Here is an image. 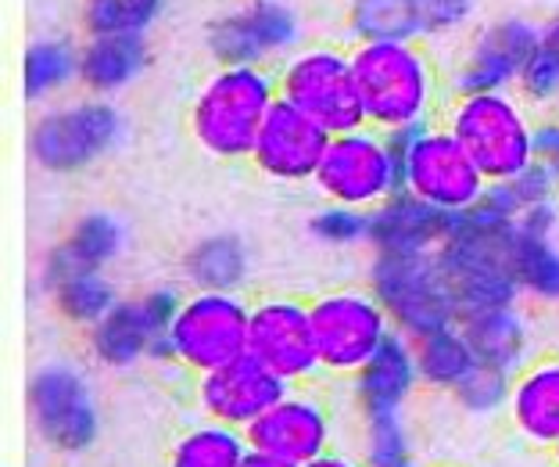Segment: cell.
<instances>
[{
    "instance_id": "20",
    "label": "cell",
    "mask_w": 559,
    "mask_h": 467,
    "mask_svg": "<svg viewBox=\"0 0 559 467\" xmlns=\"http://www.w3.org/2000/svg\"><path fill=\"white\" fill-rule=\"evenodd\" d=\"M419 385L416 371V346L409 335L395 331L384 342V349L366 363V367L348 377L352 407L359 418H373V413H405L413 402Z\"/></svg>"
},
{
    "instance_id": "26",
    "label": "cell",
    "mask_w": 559,
    "mask_h": 467,
    "mask_svg": "<svg viewBox=\"0 0 559 467\" xmlns=\"http://www.w3.org/2000/svg\"><path fill=\"white\" fill-rule=\"evenodd\" d=\"M413 346H416L419 385L441 396H452L480 363L460 324L441 327V331H430L424 338H413Z\"/></svg>"
},
{
    "instance_id": "10",
    "label": "cell",
    "mask_w": 559,
    "mask_h": 467,
    "mask_svg": "<svg viewBox=\"0 0 559 467\" xmlns=\"http://www.w3.org/2000/svg\"><path fill=\"white\" fill-rule=\"evenodd\" d=\"M402 191L419 198L424 206L441 212H466L474 209L488 191L485 173L466 155V148L444 130L441 122L409 130L402 162Z\"/></svg>"
},
{
    "instance_id": "33",
    "label": "cell",
    "mask_w": 559,
    "mask_h": 467,
    "mask_svg": "<svg viewBox=\"0 0 559 467\" xmlns=\"http://www.w3.org/2000/svg\"><path fill=\"white\" fill-rule=\"evenodd\" d=\"M248 256L234 237H212L201 242L187 259V273L194 288H223V292H237V284L245 281Z\"/></svg>"
},
{
    "instance_id": "1",
    "label": "cell",
    "mask_w": 559,
    "mask_h": 467,
    "mask_svg": "<svg viewBox=\"0 0 559 467\" xmlns=\"http://www.w3.org/2000/svg\"><path fill=\"white\" fill-rule=\"evenodd\" d=\"M366 126L380 133L419 130L444 108V80L435 55L413 40H377L352 47Z\"/></svg>"
},
{
    "instance_id": "42",
    "label": "cell",
    "mask_w": 559,
    "mask_h": 467,
    "mask_svg": "<svg viewBox=\"0 0 559 467\" xmlns=\"http://www.w3.org/2000/svg\"><path fill=\"white\" fill-rule=\"evenodd\" d=\"M552 112H556V116H559V105H556V108H552Z\"/></svg>"
},
{
    "instance_id": "3",
    "label": "cell",
    "mask_w": 559,
    "mask_h": 467,
    "mask_svg": "<svg viewBox=\"0 0 559 467\" xmlns=\"http://www.w3.org/2000/svg\"><path fill=\"white\" fill-rule=\"evenodd\" d=\"M535 108L516 91L452 94L441 108V126L466 148L488 184L535 166Z\"/></svg>"
},
{
    "instance_id": "38",
    "label": "cell",
    "mask_w": 559,
    "mask_h": 467,
    "mask_svg": "<svg viewBox=\"0 0 559 467\" xmlns=\"http://www.w3.org/2000/svg\"><path fill=\"white\" fill-rule=\"evenodd\" d=\"M535 162L559 173V116L556 112H545L535 122Z\"/></svg>"
},
{
    "instance_id": "4",
    "label": "cell",
    "mask_w": 559,
    "mask_h": 467,
    "mask_svg": "<svg viewBox=\"0 0 559 467\" xmlns=\"http://www.w3.org/2000/svg\"><path fill=\"white\" fill-rule=\"evenodd\" d=\"M510 226L513 223L495 220L480 206L455 212L452 234L444 237L438 256L460 302V317L524 302L510 267Z\"/></svg>"
},
{
    "instance_id": "31",
    "label": "cell",
    "mask_w": 559,
    "mask_h": 467,
    "mask_svg": "<svg viewBox=\"0 0 559 467\" xmlns=\"http://www.w3.org/2000/svg\"><path fill=\"white\" fill-rule=\"evenodd\" d=\"M122 226L105 212H94V217H83L72 226L66 245L50 256L47 270H105L122 252Z\"/></svg>"
},
{
    "instance_id": "19",
    "label": "cell",
    "mask_w": 559,
    "mask_h": 467,
    "mask_svg": "<svg viewBox=\"0 0 559 467\" xmlns=\"http://www.w3.org/2000/svg\"><path fill=\"white\" fill-rule=\"evenodd\" d=\"M287 388L290 385L284 377L273 374L265 363L251 357V352H245V357L223 363V367L198 374L194 399H198V410L205 413L209 421L248 432Z\"/></svg>"
},
{
    "instance_id": "34",
    "label": "cell",
    "mask_w": 559,
    "mask_h": 467,
    "mask_svg": "<svg viewBox=\"0 0 559 467\" xmlns=\"http://www.w3.org/2000/svg\"><path fill=\"white\" fill-rule=\"evenodd\" d=\"M165 0H83L80 22L86 36L108 33H147L162 15Z\"/></svg>"
},
{
    "instance_id": "35",
    "label": "cell",
    "mask_w": 559,
    "mask_h": 467,
    "mask_svg": "<svg viewBox=\"0 0 559 467\" xmlns=\"http://www.w3.org/2000/svg\"><path fill=\"white\" fill-rule=\"evenodd\" d=\"M510 385H513L510 374L495 371L488 363H477L474 374H469L449 399L463 413H469V418H491V413L506 410V402H510Z\"/></svg>"
},
{
    "instance_id": "13",
    "label": "cell",
    "mask_w": 559,
    "mask_h": 467,
    "mask_svg": "<svg viewBox=\"0 0 559 467\" xmlns=\"http://www.w3.org/2000/svg\"><path fill=\"white\" fill-rule=\"evenodd\" d=\"M29 421L50 450L80 453L97 435V399L69 360H47L29 377Z\"/></svg>"
},
{
    "instance_id": "41",
    "label": "cell",
    "mask_w": 559,
    "mask_h": 467,
    "mask_svg": "<svg viewBox=\"0 0 559 467\" xmlns=\"http://www.w3.org/2000/svg\"><path fill=\"white\" fill-rule=\"evenodd\" d=\"M549 453H552V464H556V467H559V439H556V446H552V450H549Z\"/></svg>"
},
{
    "instance_id": "9",
    "label": "cell",
    "mask_w": 559,
    "mask_h": 467,
    "mask_svg": "<svg viewBox=\"0 0 559 467\" xmlns=\"http://www.w3.org/2000/svg\"><path fill=\"white\" fill-rule=\"evenodd\" d=\"M312 184L326 206L366 212L384 206L391 195L402 191L399 159L391 151L388 133L373 130V126L334 133Z\"/></svg>"
},
{
    "instance_id": "12",
    "label": "cell",
    "mask_w": 559,
    "mask_h": 467,
    "mask_svg": "<svg viewBox=\"0 0 559 467\" xmlns=\"http://www.w3.org/2000/svg\"><path fill=\"white\" fill-rule=\"evenodd\" d=\"M180 306L176 288H151L136 299H119L105 320L86 331V349L108 371H130L144 360H169V320Z\"/></svg>"
},
{
    "instance_id": "5",
    "label": "cell",
    "mask_w": 559,
    "mask_h": 467,
    "mask_svg": "<svg viewBox=\"0 0 559 467\" xmlns=\"http://www.w3.org/2000/svg\"><path fill=\"white\" fill-rule=\"evenodd\" d=\"M309 310L323 374L345 377V382L359 374L395 335V320L370 284L330 288L309 302Z\"/></svg>"
},
{
    "instance_id": "29",
    "label": "cell",
    "mask_w": 559,
    "mask_h": 467,
    "mask_svg": "<svg viewBox=\"0 0 559 467\" xmlns=\"http://www.w3.org/2000/svg\"><path fill=\"white\" fill-rule=\"evenodd\" d=\"M348 30L355 44L424 40V0H352Z\"/></svg>"
},
{
    "instance_id": "23",
    "label": "cell",
    "mask_w": 559,
    "mask_h": 467,
    "mask_svg": "<svg viewBox=\"0 0 559 467\" xmlns=\"http://www.w3.org/2000/svg\"><path fill=\"white\" fill-rule=\"evenodd\" d=\"M460 327L466 335L469 349L477 352L480 363L502 371V374H516L520 367H527L531 360V346H535V331H531V317L524 313L520 302L513 306H491V310H477L460 317Z\"/></svg>"
},
{
    "instance_id": "11",
    "label": "cell",
    "mask_w": 559,
    "mask_h": 467,
    "mask_svg": "<svg viewBox=\"0 0 559 467\" xmlns=\"http://www.w3.org/2000/svg\"><path fill=\"white\" fill-rule=\"evenodd\" d=\"M122 137V112L105 97L47 108L29 130V155L47 173H75L105 159Z\"/></svg>"
},
{
    "instance_id": "17",
    "label": "cell",
    "mask_w": 559,
    "mask_h": 467,
    "mask_svg": "<svg viewBox=\"0 0 559 467\" xmlns=\"http://www.w3.org/2000/svg\"><path fill=\"white\" fill-rule=\"evenodd\" d=\"M245 435L251 450L301 467L334 450V413L309 385H290Z\"/></svg>"
},
{
    "instance_id": "32",
    "label": "cell",
    "mask_w": 559,
    "mask_h": 467,
    "mask_svg": "<svg viewBox=\"0 0 559 467\" xmlns=\"http://www.w3.org/2000/svg\"><path fill=\"white\" fill-rule=\"evenodd\" d=\"M516 94L535 112H552L559 105V15L542 22L538 47L520 75Z\"/></svg>"
},
{
    "instance_id": "21",
    "label": "cell",
    "mask_w": 559,
    "mask_h": 467,
    "mask_svg": "<svg viewBox=\"0 0 559 467\" xmlns=\"http://www.w3.org/2000/svg\"><path fill=\"white\" fill-rule=\"evenodd\" d=\"M510 424L531 446L552 450L559 439V352L535 357L527 367L513 374L510 402H506Z\"/></svg>"
},
{
    "instance_id": "18",
    "label": "cell",
    "mask_w": 559,
    "mask_h": 467,
    "mask_svg": "<svg viewBox=\"0 0 559 467\" xmlns=\"http://www.w3.org/2000/svg\"><path fill=\"white\" fill-rule=\"evenodd\" d=\"M330 133L320 122L305 116L290 101L280 97L265 116L255 151H251V166L262 176H270L273 184H312L320 173V162L326 155Z\"/></svg>"
},
{
    "instance_id": "16",
    "label": "cell",
    "mask_w": 559,
    "mask_h": 467,
    "mask_svg": "<svg viewBox=\"0 0 559 467\" xmlns=\"http://www.w3.org/2000/svg\"><path fill=\"white\" fill-rule=\"evenodd\" d=\"M542 25L531 19H499L469 36L449 72V94L516 91L531 55L538 47Z\"/></svg>"
},
{
    "instance_id": "37",
    "label": "cell",
    "mask_w": 559,
    "mask_h": 467,
    "mask_svg": "<svg viewBox=\"0 0 559 467\" xmlns=\"http://www.w3.org/2000/svg\"><path fill=\"white\" fill-rule=\"evenodd\" d=\"M477 11V0H424V40L460 36Z\"/></svg>"
},
{
    "instance_id": "39",
    "label": "cell",
    "mask_w": 559,
    "mask_h": 467,
    "mask_svg": "<svg viewBox=\"0 0 559 467\" xmlns=\"http://www.w3.org/2000/svg\"><path fill=\"white\" fill-rule=\"evenodd\" d=\"M301 467H366V464H362V457H352V453L330 450V453H323V457H316V460L301 464Z\"/></svg>"
},
{
    "instance_id": "15",
    "label": "cell",
    "mask_w": 559,
    "mask_h": 467,
    "mask_svg": "<svg viewBox=\"0 0 559 467\" xmlns=\"http://www.w3.org/2000/svg\"><path fill=\"white\" fill-rule=\"evenodd\" d=\"M248 352L287 385H312L323 374L312 310L295 295H270L251 306Z\"/></svg>"
},
{
    "instance_id": "2",
    "label": "cell",
    "mask_w": 559,
    "mask_h": 467,
    "mask_svg": "<svg viewBox=\"0 0 559 467\" xmlns=\"http://www.w3.org/2000/svg\"><path fill=\"white\" fill-rule=\"evenodd\" d=\"M276 101V72L265 66H219L190 105V137L212 159L245 162Z\"/></svg>"
},
{
    "instance_id": "14",
    "label": "cell",
    "mask_w": 559,
    "mask_h": 467,
    "mask_svg": "<svg viewBox=\"0 0 559 467\" xmlns=\"http://www.w3.org/2000/svg\"><path fill=\"white\" fill-rule=\"evenodd\" d=\"M301 19L287 0H245L212 25L205 44L219 66H265L295 55Z\"/></svg>"
},
{
    "instance_id": "27",
    "label": "cell",
    "mask_w": 559,
    "mask_h": 467,
    "mask_svg": "<svg viewBox=\"0 0 559 467\" xmlns=\"http://www.w3.org/2000/svg\"><path fill=\"white\" fill-rule=\"evenodd\" d=\"M80 83V47L69 36H36L22 55V91L33 105H47Z\"/></svg>"
},
{
    "instance_id": "36",
    "label": "cell",
    "mask_w": 559,
    "mask_h": 467,
    "mask_svg": "<svg viewBox=\"0 0 559 467\" xmlns=\"http://www.w3.org/2000/svg\"><path fill=\"white\" fill-rule=\"evenodd\" d=\"M309 231H312L316 242H323L330 248L370 245V212L345 209V206H326L309 220Z\"/></svg>"
},
{
    "instance_id": "25",
    "label": "cell",
    "mask_w": 559,
    "mask_h": 467,
    "mask_svg": "<svg viewBox=\"0 0 559 467\" xmlns=\"http://www.w3.org/2000/svg\"><path fill=\"white\" fill-rule=\"evenodd\" d=\"M510 267L516 277L520 299L559 310V231H538V226L513 223Z\"/></svg>"
},
{
    "instance_id": "7",
    "label": "cell",
    "mask_w": 559,
    "mask_h": 467,
    "mask_svg": "<svg viewBox=\"0 0 559 467\" xmlns=\"http://www.w3.org/2000/svg\"><path fill=\"white\" fill-rule=\"evenodd\" d=\"M251 306L237 292L194 288L180 295L169 320V357L176 367L205 374L248 352Z\"/></svg>"
},
{
    "instance_id": "40",
    "label": "cell",
    "mask_w": 559,
    "mask_h": 467,
    "mask_svg": "<svg viewBox=\"0 0 559 467\" xmlns=\"http://www.w3.org/2000/svg\"><path fill=\"white\" fill-rule=\"evenodd\" d=\"M240 467H295V464H284V460L270 457V453H259V450H251L248 457H245V464H240Z\"/></svg>"
},
{
    "instance_id": "8",
    "label": "cell",
    "mask_w": 559,
    "mask_h": 467,
    "mask_svg": "<svg viewBox=\"0 0 559 467\" xmlns=\"http://www.w3.org/2000/svg\"><path fill=\"white\" fill-rule=\"evenodd\" d=\"M276 86L280 97L320 122L330 137L366 126L352 50L330 44L298 47L276 66Z\"/></svg>"
},
{
    "instance_id": "28",
    "label": "cell",
    "mask_w": 559,
    "mask_h": 467,
    "mask_svg": "<svg viewBox=\"0 0 559 467\" xmlns=\"http://www.w3.org/2000/svg\"><path fill=\"white\" fill-rule=\"evenodd\" d=\"M47 288L61 317L86 331L105 320L119 302V288L108 281L105 270H47Z\"/></svg>"
},
{
    "instance_id": "22",
    "label": "cell",
    "mask_w": 559,
    "mask_h": 467,
    "mask_svg": "<svg viewBox=\"0 0 559 467\" xmlns=\"http://www.w3.org/2000/svg\"><path fill=\"white\" fill-rule=\"evenodd\" d=\"M455 217L435 206H424L413 195H391L384 206L370 212V248L373 256L391 252H438L452 234Z\"/></svg>"
},
{
    "instance_id": "30",
    "label": "cell",
    "mask_w": 559,
    "mask_h": 467,
    "mask_svg": "<svg viewBox=\"0 0 559 467\" xmlns=\"http://www.w3.org/2000/svg\"><path fill=\"white\" fill-rule=\"evenodd\" d=\"M248 453V435L240 428L205 418L201 424L187 428L183 435H176L165 467H240Z\"/></svg>"
},
{
    "instance_id": "24",
    "label": "cell",
    "mask_w": 559,
    "mask_h": 467,
    "mask_svg": "<svg viewBox=\"0 0 559 467\" xmlns=\"http://www.w3.org/2000/svg\"><path fill=\"white\" fill-rule=\"evenodd\" d=\"M151 66L147 33H108L86 36L80 44V83L86 94L111 97L133 86Z\"/></svg>"
},
{
    "instance_id": "6",
    "label": "cell",
    "mask_w": 559,
    "mask_h": 467,
    "mask_svg": "<svg viewBox=\"0 0 559 467\" xmlns=\"http://www.w3.org/2000/svg\"><path fill=\"white\" fill-rule=\"evenodd\" d=\"M370 288L395 320V331L424 338L460 324V302L438 252H391L373 256Z\"/></svg>"
}]
</instances>
